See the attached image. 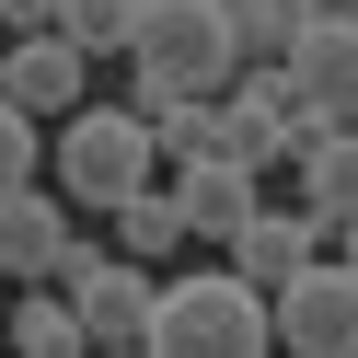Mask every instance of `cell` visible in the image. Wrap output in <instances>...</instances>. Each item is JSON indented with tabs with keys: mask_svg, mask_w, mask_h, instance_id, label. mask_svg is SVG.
<instances>
[{
	"mask_svg": "<svg viewBox=\"0 0 358 358\" xmlns=\"http://www.w3.org/2000/svg\"><path fill=\"white\" fill-rule=\"evenodd\" d=\"M150 116V139L173 150V162H231V104H208V93H162V104H139Z\"/></svg>",
	"mask_w": 358,
	"mask_h": 358,
	"instance_id": "cell-12",
	"label": "cell"
},
{
	"mask_svg": "<svg viewBox=\"0 0 358 358\" xmlns=\"http://www.w3.org/2000/svg\"><path fill=\"white\" fill-rule=\"evenodd\" d=\"M127 70H139V104H162V93H220V81L243 70V47H231V24H220V0H150Z\"/></svg>",
	"mask_w": 358,
	"mask_h": 358,
	"instance_id": "cell-3",
	"label": "cell"
},
{
	"mask_svg": "<svg viewBox=\"0 0 358 358\" xmlns=\"http://www.w3.org/2000/svg\"><path fill=\"white\" fill-rule=\"evenodd\" d=\"M173 208H185V231L231 243L243 220H255V162H185L173 173Z\"/></svg>",
	"mask_w": 358,
	"mask_h": 358,
	"instance_id": "cell-10",
	"label": "cell"
},
{
	"mask_svg": "<svg viewBox=\"0 0 358 358\" xmlns=\"http://www.w3.org/2000/svg\"><path fill=\"white\" fill-rule=\"evenodd\" d=\"M220 24H231L243 70H289V47L324 24V0H220Z\"/></svg>",
	"mask_w": 358,
	"mask_h": 358,
	"instance_id": "cell-11",
	"label": "cell"
},
{
	"mask_svg": "<svg viewBox=\"0 0 358 358\" xmlns=\"http://www.w3.org/2000/svg\"><path fill=\"white\" fill-rule=\"evenodd\" d=\"M266 347H278V301L231 266L173 278L162 312H150V358H266Z\"/></svg>",
	"mask_w": 358,
	"mask_h": 358,
	"instance_id": "cell-1",
	"label": "cell"
},
{
	"mask_svg": "<svg viewBox=\"0 0 358 358\" xmlns=\"http://www.w3.org/2000/svg\"><path fill=\"white\" fill-rule=\"evenodd\" d=\"M93 358H150V347H93Z\"/></svg>",
	"mask_w": 358,
	"mask_h": 358,
	"instance_id": "cell-19",
	"label": "cell"
},
{
	"mask_svg": "<svg viewBox=\"0 0 358 358\" xmlns=\"http://www.w3.org/2000/svg\"><path fill=\"white\" fill-rule=\"evenodd\" d=\"M12 358H93L70 289H24V301H12Z\"/></svg>",
	"mask_w": 358,
	"mask_h": 358,
	"instance_id": "cell-13",
	"label": "cell"
},
{
	"mask_svg": "<svg viewBox=\"0 0 358 358\" xmlns=\"http://www.w3.org/2000/svg\"><path fill=\"white\" fill-rule=\"evenodd\" d=\"M0 324H12V278H0Z\"/></svg>",
	"mask_w": 358,
	"mask_h": 358,
	"instance_id": "cell-20",
	"label": "cell"
},
{
	"mask_svg": "<svg viewBox=\"0 0 358 358\" xmlns=\"http://www.w3.org/2000/svg\"><path fill=\"white\" fill-rule=\"evenodd\" d=\"M0 70H12V104H24L35 127H47V116L70 127V116H81V70H93V58H81L70 35H24V47L0 58Z\"/></svg>",
	"mask_w": 358,
	"mask_h": 358,
	"instance_id": "cell-9",
	"label": "cell"
},
{
	"mask_svg": "<svg viewBox=\"0 0 358 358\" xmlns=\"http://www.w3.org/2000/svg\"><path fill=\"white\" fill-rule=\"evenodd\" d=\"M312 231H324V266L358 278V208H312Z\"/></svg>",
	"mask_w": 358,
	"mask_h": 358,
	"instance_id": "cell-18",
	"label": "cell"
},
{
	"mask_svg": "<svg viewBox=\"0 0 358 358\" xmlns=\"http://www.w3.org/2000/svg\"><path fill=\"white\" fill-rule=\"evenodd\" d=\"M139 12H150V0H70L58 35H70L81 58H127V47H139Z\"/></svg>",
	"mask_w": 358,
	"mask_h": 358,
	"instance_id": "cell-15",
	"label": "cell"
},
{
	"mask_svg": "<svg viewBox=\"0 0 358 358\" xmlns=\"http://www.w3.org/2000/svg\"><path fill=\"white\" fill-rule=\"evenodd\" d=\"M312 208H358V127H347V139H312Z\"/></svg>",
	"mask_w": 358,
	"mask_h": 358,
	"instance_id": "cell-16",
	"label": "cell"
},
{
	"mask_svg": "<svg viewBox=\"0 0 358 358\" xmlns=\"http://www.w3.org/2000/svg\"><path fill=\"white\" fill-rule=\"evenodd\" d=\"M173 243H196L185 231V208H173V185H139V196H127V208H116V255H173Z\"/></svg>",
	"mask_w": 358,
	"mask_h": 358,
	"instance_id": "cell-14",
	"label": "cell"
},
{
	"mask_svg": "<svg viewBox=\"0 0 358 358\" xmlns=\"http://www.w3.org/2000/svg\"><path fill=\"white\" fill-rule=\"evenodd\" d=\"M12 185H35V116L0 93V196H12Z\"/></svg>",
	"mask_w": 358,
	"mask_h": 358,
	"instance_id": "cell-17",
	"label": "cell"
},
{
	"mask_svg": "<svg viewBox=\"0 0 358 358\" xmlns=\"http://www.w3.org/2000/svg\"><path fill=\"white\" fill-rule=\"evenodd\" d=\"M150 162H162V139H150L139 104H81V116L58 127V196H70V208H104V220H116L127 196L150 185Z\"/></svg>",
	"mask_w": 358,
	"mask_h": 358,
	"instance_id": "cell-2",
	"label": "cell"
},
{
	"mask_svg": "<svg viewBox=\"0 0 358 358\" xmlns=\"http://www.w3.org/2000/svg\"><path fill=\"white\" fill-rule=\"evenodd\" d=\"M58 289L81 301V335H93V347H150L162 278H139V255H104V243H81V255L58 266Z\"/></svg>",
	"mask_w": 358,
	"mask_h": 358,
	"instance_id": "cell-4",
	"label": "cell"
},
{
	"mask_svg": "<svg viewBox=\"0 0 358 358\" xmlns=\"http://www.w3.org/2000/svg\"><path fill=\"white\" fill-rule=\"evenodd\" d=\"M312 266H324V231H312V208H255L231 231V278H255L266 301H278L289 278H312Z\"/></svg>",
	"mask_w": 358,
	"mask_h": 358,
	"instance_id": "cell-8",
	"label": "cell"
},
{
	"mask_svg": "<svg viewBox=\"0 0 358 358\" xmlns=\"http://www.w3.org/2000/svg\"><path fill=\"white\" fill-rule=\"evenodd\" d=\"M70 255H81V243H70V196H58V185H12V196H0V278H47L58 289Z\"/></svg>",
	"mask_w": 358,
	"mask_h": 358,
	"instance_id": "cell-7",
	"label": "cell"
},
{
	"mask_svg": "<svg viewBox=\"0 0 358 358\" xmlns=\"http://www.w3.org/2000/svg\"><path fill=\"white\" fill-rule=\"evenodd\" d=\"M289 104H301V127L312 139H347L358 127V12H324V24L289 47Z\"/></svg>",
	"mask_w": 358,
	"mask_h": 358,
	"instance_id": "cell-5",
	"label": "cell"
},
{
	"mask_svg": "<svg viewBox=\"0 0 358 358\" xmlns=\"http://www.w3.org/2000/svg\"><path fill=\"white\" fill-rule=\"evenodd\" d=\"M278 347L289 358H358V278L347 266H312L278 289Z\"/></svg>",
	"mask_w": 358,
	"mask_h": 358,
	"instance_id": "cell-6",
	"label": "cell"
}]
</instances>
